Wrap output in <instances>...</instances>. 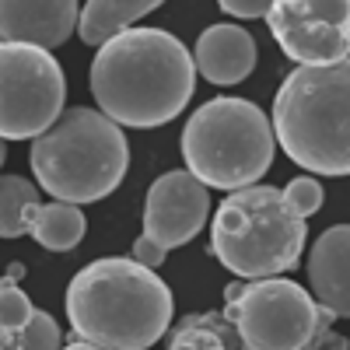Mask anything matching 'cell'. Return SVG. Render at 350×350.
<instances>
[{
  "instance_id": "obj_1",
  "label": "cell",
  "mask_w": 350,
  "mask_h": 350,
  "mask_svg": "<svg viewBox=\"0 0 350 350\" xmlns=\"http://www.w3.org/2000/svg\"><path fill=\"white\" fill-rule=\"evenodd\" d=\"M196 92L189 49L165 28H123L92 60V95L98 112L120 126L154 130L179 116Z\"/></svg>"
},
{
  "instance_id": "obj_2",
  "label": "cell",
  "mask_w": 350,
  "mask_h": 350,
  "mask_svg": "<svg viewBox=\"0 0 350 350\" xmlns=\"http://www.w3.org/2000/svg\"><path fill=\"white\" fill-rule=\"evenodd\" d=\"M67 347L84 350H144L154 347L172 326L168 284L133 256L95 259L67 287Z\"/></svg>"
},
{
  "instance_id": "obj_3",
  "label": "cell",
  "mask_w": 350,
  "mask_h": 350,
  "mask_svg": "<svg viewBox=\"0 0 350 350\" xmlns=\"http://www.w3.org/2000/svg\"><path fill=\"white\" fill-rule=\"evenodd\" d=\"M350 67L319 64L291 70L273 98V140L315 175L350 172Z\"/></svg>"
},
{
  "instance_id": "obj_4",
  "label": "cell",
  "mask_w": 350,
  "mask_h": 350,
  "mask_svg": "<svg viewBox=\"0 0 350 350\" xmlns=\"http://www.w3.org/2000/svg\"><path fill=\"white\" fill-rule=\"evenodd\" d=\"M32 172L39 189L67 203H95L120 189L130 168L123 126L98 109H67L32 137Z\"/></svg>"
},
{
  "instance_id": "obj_5",
  "label": "cell",
  "mask_w": 350,
  "mask_h": 350,
  "mask_svg": "<svg viewBox=\"0 0 350 350\" xmlns=\"http://www.w3.org/2000/svg\"><path fill=\"white\" fill-rule=\"evenodd\" d=\"M308 224L291 211L280 189L242 186L231 189L211 217V252L239 280L277 277L298 267Z\"/></svg>"
},
{
  "instance_id": "obj_6",
  "label": "cell",
  "mask_w": 350,
  "mask_h": 350,
  "mask_svg": "<svg viewBox=\"0 0 350 350\" xmlns=\"http://www.w3.org/2000/svg\"><path fill=\"white\" fill-rule=\"evenodd\" d=\"M270 116L249 98H211L183 126L186 172L207 189H242L259 183L273 165Z\"/></svg>"
},
{
  "instance_id": "obj_7",
  "label": "cell",
  "mask_w": 350,
  "mask_h": 350,
  "mask_svg": "<svg viewBox=\"0 0 350 350\" xmlns=\"http://www.w3.org/2000/svg\"><path fill=\"white\" fill-rule=\"evenodd\" d=\"M224 298V315L249 350H301L319 333V301L280 273L231 284Z\"/></svg>"
},
{
  "instance_id": "obj_8",
  "label": "cell",
  "mask_w": 350,
  "mask_h": 350,
  "mask_svg": "<svg viewBox=\"0 0 350 350\" xmlns=\"http://www.w3.org/2000/svg\"><path fill=\"white\" fill-rule=\"evenodd\" d=\"M67 81L56 56L32 42L0 39V137L32 140L64 112Z\"/></svg>"
},
{
  "instance_id": "obj_9",
  "label": "cell",
  "mask_w": 350,
  "mask_h": 350,
  "mask_svg": "<svg viewBox=\"0 0 350 350\" xmlns=\"http://www.w3.org/2000/svg\"><path fill=\"white\" fill-rule=\"evenodd\" d=\"M267 25L298 67L340 64L350 49V0H273Z\"/></svg>"
},
{
  "instance_id": "obj_10",
  "label": "cell",
  "mask_w": 350,
  "mask_h": 350,
  "mask_svg": "<svg viewBox=\"0 0 350 350\" xmlns=\"http://www.w3.org/2000/svg\"><path fill=\"white\" fill-rule=\"evenodd\" d=\"M211 217V193L186 168L165 172L144 200V235L165 249L189 245Z\"/></svg>"
},
{
  "instance_id": "obj_11",
  "label": "cell",
  "mask_w": 350,
  "mask_h": 350,
  "mask_svg": "<svg viewBox=\"0 0 350 350\" xmlns=\"http://www.w3.org/2000/svg\"><path fill=\"white\" fill-rule=\"evenodd\" d=\"M77 0H0V39L64 46L77 32Z\"/></svg>"
},
{
  "instance_id": "obj_12",
  "label": "cell",
  "mask_w": 350,
  "mask_h": 350,
  "mask_svg": "<svg viewBox=\"0 0 350 350\" xmlns=\"http://www.w3.org/2000/svg\"><path fill=\"white\" fill-rule=\"evenodd\" d=\"M193 64L196 74L211 84H239L256 70V39L242 25H211L196 39Z\"/></svg>"
},
{
  "instance_id": "obj_13",
  "label": "cell",
  "mask_w": 350,
  "mask_h": 350,
  "mask_svg": "<svg viewBox=\"0 0 350 350\" xmlns=\"http://www.w3.org/2000/svg\"><path fill=\"white\" fill-rule=\"evenodd\" d=\"M350 228L333 224L319 235L308 252V284L312 298L326 305L336 319L350 315Z\"/></svg>"
},
{
  "instance_id": "obj_14",
  "label": "cell",
  "mask_w": 350,
  "mask_h": 350,
  "mask_svg": "<svg viewBox=\"0 0 350 350\" xmlns=\"http://www.w3.org/2000/svg\"><path fill=\"white\" fill-rule=\"evenodd\" d=\"M161 4L165 0H88L84 11L77 14V36L84 46H102L105 39L148 18Z\"/></svg>"
},
{
  "instance_id": "obj_15",
  "label": "cell",
  "mask_w": 350,
  "mask_h": 350,
  "mask_svg": "<svg viewBox=\"0 0 350 350\" xmlns=\"http://www.w3.org/2000/svg\"><path fill=\"white\" fill-rule=\"evenodd\" d=\"M88 231V221L81 214V203H36L32 217H28V235L49 252H67L74 249Z\"/></svg>"
},
{
  "instance_id": "obj_16",
  "label": "cell",
  "mask_w": 350,
  "mask_h": 350,
  "mask_svg": "<svg viewBox=\"0 0 350 350\" xmlns=\"http://www.w3.org/2000/svg\"><path fill=\"white\" fill-rule=\"evenodd\" d=\"M168 347H200V350H231L242 347L239 333L224 312H200L186 315L179 326L168 333Z\"/></svg>"
},
{
  "instance_id": "obj_17",
  "label": "cell",
  "mask_w": 350,
  "mask_h": 350,
  "mask_svg": "<svg viewBox=\"0 0 350 350\" xmlns=\"http://www.w3.org/2000/svg\"><path fill=\"white\" fill-rule=\"evenodd\" d=\"M39 203V186L21 175H0V239L28 235V217Z\"/></svg>"
},
{
  "instance_id": "obj_18",
  "label": "cell",
  "mask_w": 350,
  "mask_h": 350,
  "mask_svg": "<svg viewBox=\"0 0 350 350\" xmlns=\"http://www.w3.org/2000/svg\"><path fill=\"white\" fill-rule=\"evenodd\" d=\"M64 336H60V326L56 319L42 308H32V315L14 329V333H0V350H11V347H25V350H53L60 347Z\"/></svg>"
},
{
  "instance_id": "obj_19",
  "label": "cell",
  "mask_w": 350,
  "mask_h": 350,
  "mask_svg": "<svg viewBox=\"0 0 350 350\" xmlns=\"http://www.w3.org/2000/svg\"><path fill=\"white\" fill-rule=\"evenodd\" d=\"M18 277H25L21 262H11L8 273L0 277V333H14L28 315H32V298L18 287Z\"/></svg>"
},
{
  "instance_id": "obj_20",
  "label": "cell",
  "mask_w": 350,
  "mask_h": 350,
  "mask_svg": "<svg viewBox=\"0 0 350 350\" xmlns=\"http://www.w3.org/2000/svg\"><path fill=\"white\" fill-rule=\"evenodd\" d=\"M280 193H284V200L291 203V211L301 214V217H312L319 207H323V200H326L323 186H319L312 175H298V179H291Z\"/></svg>"
},
{
  "instance_id": "obj_21",
  "label": "cell",
  "mask_w": 350,
  "mask_h": 350,
  "mask_svg": "<svg viewBox=\"0 0 350 350\" xmlns=\"http://www.w3.org/2000/svg\"><path fill=\"white\" fill-rule=\"evenodd\" d=\"M270 4H273V0H217V8H221L224 14L242 18V21H249V18H262Z\"/></svg>"
},
{
  "instance_id": "obj_22",
  "label": "cell",
  "mask_w": 350,
  "mask_h": 350,
  "mask_svg": "<svg viewBox=\"0 0 350 350\" xmlns=\"http://www.w3.org/2000/svg\"><path fill=\"white\" fill-rule=\"evenodd\" d=\"M165 256H168V249H165V245H158L151 235H140V239L133 242V259H137V262H144V267H151V270H158V267H161Z\"/></svg>"
},
{
  "instance_id": "obj_23",
  "label": "cell",
  "mask_w": 350,
  "mask_h": 350,
  "mask_svg": "<svg viewBox=\"0 0 350 350\" xmlns=\"http://www.w3.org/2000/svg\"><path fill=\"white\" fill-rule=\"evenodd\" d=\"M4 161H8V140L0 137V165H4Z\"/></svg>"
}]
</instances>
